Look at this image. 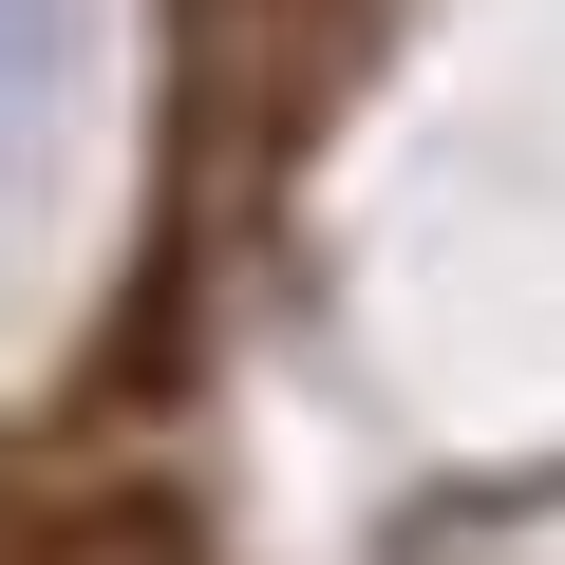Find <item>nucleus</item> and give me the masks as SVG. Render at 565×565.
Wrapping results in <instances>:
<instances>
[{
  "label": "nucleus",
  "mask_w": 565,
  "mask_h": 565,
  "mask_svg": "<svg viewBox=\"0 0 565 565\" xmlns=\"http://www.w3.org/2000/svg\"><path fill=\"white\" fill-rule=\"evenodd\" d=\"M57 57H76V0H0V151L39 132V95H57Z\"/></svg>",
  "instance_id": "f257e3e1"
}]
</instances>
